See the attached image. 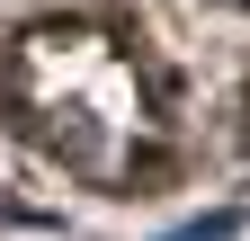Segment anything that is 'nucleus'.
<instances>
[{"label": "nucleus", "mask_w": 250, "mask_h": 241, "mask_svg": "<svg viewBox=\"0 0 250 241\" xmlns=\"http://www.w3.org/2000/svg\"><path fill=\"white\" fill-rule=\"evenodd\" d=\"M241 232V215H206V223H188V232H170V241H232Z\"/></svg>", "instance_id": "obj_1"}]
</instances>
